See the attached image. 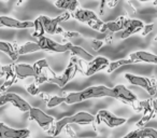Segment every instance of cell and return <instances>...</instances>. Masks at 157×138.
<instances>
[{
  "label": "cell",
  "mask_w": 157,
  "mask_h": 138,
  "mask_svg": "<svg viewBox=\"0 0 157 138\" xmlns=\"http://www.w3.org/2000/svg\"><path fill=\"white\" fill-rule=\"evenodd\" d=\"M137 1H140V2H145V1H150V0H137Z\"/></svg>",
  "instance_id": "obj_39"
},
{
  "label": "cell",
  "mask_w": 157,
  "mask_h": 138,
  "mask_svg": "<svg viewBox=\"0 0 157 138\" xmlns=\"http://www.w3.org/2000/svg\"><path fill=\"white\" fill-rule=\"evenodd\" d=\"M24 2H25V0H18L17 2H16V7H20V6H22Z\"/></svg>",
  "instance_id": "obj_38"
},
{
  "label": "cell",
  "mask_w": 157,
  "mask_h": 138,
  "mask_svg": "<svg viewBox=\"0 0 157 138\" xmlns=\"http://www.w3.org/2000/svg\"><path fill=\"white\" fill-rule=\"evenodd\" d=\"M133 64V61L130 58H122V59H117V61H110L109 66L107 67V73H112L113 71H115L116 69H118L120 67L125 65H131Z\"/></svg>",
  "instance_id": "obj_25"
},
{
  "label": "cell",
  "mask_w": 157,
  "mask_h": 138,
  "mask_svg": "<svg viewBox=\"0 0 157 138\" xmlns=\"http://www.w3.org/2000/svg\"><path fill=\"white\" fill-rule=\"evenodd\" d=\"M29 119L35 121L43 131H48L51 127V125L55 122V119L53 116L46 114L41 109L36 107H30L29 109Z\"/></svg>",
  "instance_id": "obj_7"
},
{
  "label": "cell",
  "mask_w": 157,
  "mask_h": 138,
  "mask_svg": "<svg viewBox=\"0 0 157 138\" xmlns=\"http://www.w3.org/2000/svg\"><path fill=\"white\" fill-rule=\"evenodd\" d=\"M30 135V131L27 128H12L0 122V138H26Z\"/></svg>",
  "instance_id": "obj_13"
},
{
  "label": "cell",
  "mask_w": 157,
  "mask_h": 138,
  "mask_svg": "<svg viewBox=\"0 0 157 138\" xmlns=\"http://www.w3.org/2000/svg\"><path fill=\"white\" fill-rule=\"evenodd\" d=\"M125 79L131 84V85L139 86V88L143 89L150 96H154L156 94V80L154 79H148L146 77H142V76L132 75V73H125Z\"/></svg>",
  "instance_id": "obj_4"
},
{
  "label": "cell",
  "mask_w": 157,
  "mask_h": 138,
  "mask_svg": "<svg viewBox=\"0 0 157 138\" xmlns=\"http://www.w3.org/2000/svg\"><path fill=\"white\" fill-rule=\"evenodd\" d=\"M5 1H9V0H5Z\"/></svg>",
  "instance_id": "obj_44"
},
{
  "label": "cell",
  "mask_w": 157,
  "mask_h": 138,
  "mask_svg": "<svg viewBox=\"0 0 157 138\" xmlns=\"http://www.w3.org/2000/svg\"><path fill=\"white\" fill-rule=\"evenodd\" d=\"M129 58L133 61V64L137 63H147L157 65V55L153 53L146 52V51H136L129 55Z\"/></svg>",
  "instance_id": "obj_15"
},
{
  "label": "cell",
  "mask_w": 157,
  "mask_h": 138,
  "mask_svg": "<svg viewBox=\"0 0 157 138\" xmlns=\"http://www.w3.org/2000/svg\"><path fill=\"white\" fill-rule=\"evenodd\" d=\"M121 0H110L108 1V8H115L120 3Z\"/></svg>",
  "instance_id": "obj_35"
},
{
  "label": "cell",
  "mask_w": 157,
  "mask_h": 138,
  "mask_svg": "<svg viewBox=\"0 0 157 138\" xmlns=\"http://www.w3.org/2000/svg\"><path fill=\"white\" fill-rule=\"evenodd\" d=\"M27 92H28L30 95H33V96H36V95H38L40 93L39 84H38L37 82H33V83L29 84V85L27 86Z\"/></svg>",
  "instance_id": "obj_30"
},
{
  "label": "cell",
  "mask_w": 157,
  "mask_h": 138,
  "mask_svg": "<svg viewBox=\"0 0 157 138\" xmlns=\"http://www.w3.org/2000/svg\"><path fill=\"white\" fill-rule=\"evenodd\" d=\"M126 18H127L126 15H121V16H118V18L116 21L105 22L101 34H105V33L114 34V33H118V31H122L123 29H124Z\"/></svg>",
  "instance_id": "obj_16"
},
{
  "label": "cell",
  "mask_w": 157,
  "mask_h": 138,
  "mask_svg": "<svg viewBox=\"0 0 157 138\" xmlns=\"http://www.w3.org/2000/svg\"><path fill=\"white\" fill-rule=\"evenodd\" d=\"M14 71H15L17 79L21 80L28 77H36L33 66L29 64H14Z\"/></svg>",
  "instance_id": "obj_18"
},
{
  "label": "cell",
  "mask_w": 157,
  "mask_h": 138,
  "mask_svg": "<svg viewBox=\"0 0 157 138\" xmlns=\"http://www.w3.org/2000/svg\"><path fill=\"white\" fill-rule=\"evenodd\" d=\"M1 76H5L6 80L0 85V94L6 93L8 89H10L17 80V77L14 71V64H10L7 66H1Z\"/></svg>",
  "instance_id": "obj_11"
},
{
  "label": "cell",
  "mask_w": 157,
  "mask_h": 138,
  "mask_svg": "<svg viewBox=\"0 0 157 138\" xmlns=\"http://www.w3.org/2000/svg\"><path fill=\"white\" fill-rule=\"evenodd\" d=\"M63 35V37L65 38V39H73V38H78L80 37V33H78V31H65L63 30V33L61 34Z\"/></svg>",
  "instance_id": "obj_31"
},
{
  "label": "cell",
  "mask_w": 157,
  "mask_h": 138,
  "mask_svg": "<svg viewBox=\"0 0 157 138\" xmlns=\"http://www.w3.org/2000/svg\"><path fill=\"white\" fill-rule=\"evenodd\" d=\"M108 7V1L107 0H100V2H99V14L100 15H103L105 13V10H107Z\"/></svg>",
  "instance_id": "obj_33"
},
{
  "label": "cell",
  "mask_w": 157,
  "mask_h": 138,
  "mask_svg": "<svg viewBox=\"0 0 157 138\" xmlns=\"http://www.w3.org/2000/svg\"><path fill=\"white\" fill-rule=\"evenodd\" d=\"M112 40H113V36H112V34L109 33V36H107L105 39V42H107L108 44H111L112 43Z\"/></svg>",
  "instance_id": "obj_37"
},
{
  "label": "cell",
  "mask_w": 157,
  "mask_h": 138,
  "mask_svg": "<svg viewBox=\"0 0 157 138\" xmlns=\"http://www.w3.org/2000/svg\"><path fill=\"white\" fill-rule=\"evenodd\" d=\"M154 29V24H147V25H144L143 28H142L141 33H142V37H146L147 35H150L151 33L153 31Z\"/></svg>",
  "instance_id": "obj_32"
},
{
  "label": "cell",
  "mask_w": 157,
  "mask_h": 138,
  "mask_svg": "<svg viewBox=\"0 0 157 138\" xmlns=\"http://www.w3.org/2000/svg\"><path fill=\"white\" fill-rule=\"evenodd\" d=\"M155 88H156V91H157V82H156V85H155Z\"/></svg>",
  "instance_id": "obj_43"
},
{
  "label": "cell",
  "mask_w": 157,
  "mask_h": 138,
  "mask_svg": "<svg viewBox=\"0 0 157 138\" xmlns=\"http://www.w3.org/2000/svg\"><path fill=\"white\" fill-rule=\"evenodd\" d=\"M90 45L93 50L98 51L105 45V41H102V40H100V39H92L90 41Z\"/></svg>",
  "instance_id": "obj_29"
},
{
  "label": "cell",
  "mask_w": 157,
  "mask_h": 138,
  "mask_svg": "<svg viewBox=\"0 0 157 138\" xmlns=\"http://www.w3.org/2000/svg\"><path fill=\"white\" fill-rule=\"evenodd\" d=\"M45 34V30H44V27L42 25V22L40 21L39 18H37L35 21H33V33L31 34L33 38H40L42 36H44Z\"/></svg>",
  "instance_id": "obj_26"
},
{
  "label": "cell",
  "mask_w": 157,
  "mask_h": 138,
  "mask_svg": "<svg viewBox=\"0 0 157 138\" xmlns=\"http://www.w3.org/2000/svg\"><path fill=\"white\" fill-rule=\"evenodd\" d=\"M95 120H96V116L90 114V112L78 111L75 114H73V116H65V118H61L60 120L54 122L46 132L53 136H58L67 125H88L94 123Z\"/></svg>",
  "instance_id": "obj_2"
},
{
  "label": "cell",
  "mask_w": 157,
  "mask_h": 138,
  "mask_svg": "<svg viewBox=\"0 0 157 138\" xmlns=\"http://www.w3.org/2000/svg\"><path fill=\"white\" fill-rule=\"evenodd\" d=\"M151 104H152V107H153V110H154L155 114H157V98L151 99Z\"/></svg>",
  "instance_id": "obj_36"
},
{
  "label": "cell",
  "mask_w": 157,
  "mask_h": 138,
  "mask_svg": "<svg viewBox=\"0 0 157 138\" xmlns=\"http://www.w3.org/2000/svg\"><path fill=\"white\" fill-rule=\"evenodd\" d=\"M113 91V98L118 99L127 105H132L138 101V97L136 94H133L129 89H127L124 84H117L114 88H112Z\"/></svg>",
  "instance_id": "obj_9"
},
{
  "label": "cell",
  "mask_w": 157,
  "mask_h": 138,
  "mask_svg": "<svg viewBox=\"0 0 157 138\" xmlns=\"http://www.w3.org/2000/svg\"><path fill=\"white\" fill-rule=\"evenodd\" d=\"M102 97H111L113 98V91L111 88L105 85H94L86 88L78 92H71L66 95L65 103L67 105H73V104L82 103L87 99L93 98H102Z\"/></svg>",
  "instance_id": "obj_1"
},
{
  "label": "cell",
  "mask_w": 157,
  "mask_h": 138,
  "mask_svg": "<svg viewBox=\"0 0 157 138\" xmlns=\"http://www.w3.org/2000/svg\"><path fill=\"white\" fill-rule=\"evenodd\" d=\"M38 44H39L41 51H46V52L51 53H56V54H60V53L68 52V45L67 42L66 43H59V42L54 41L51 38H48L45 36L38 38Z\"/></svg>",
  "instance_id": "obj_8"
},
{
  "label": "cell",
  "mask_w": 157,
  "mask_h": 138,
  "mask_svg": "<svg viewBox=\"0 0 157 138\" xmlns=\"http://www.w3.org/2000/svg\"><path fill=\"white\" fill-rule=\"evenodd\" d=\"M38 51H41L38 42H26V43L22 44L17 48L18 55H25V54H30V53H35Z\"/></svg>",
  "instance_id": "obj_24"
},
{
  "label": "cell",
  "mask_w": 157,
  "mask_h": 138,
  "mask_svg": "<svg viewBox=\"0 0 157 138\" xmlns=\"http://www.w3.org/2000/svg\"><path fill=\"white\" fill-rule=\"evenodd\" d=\"M127 138H157V131L152 127H139L126 135Z\"/></svg>",
  "instance_id": "obj_19"
},
{
  "label": "cell",
  "mask_w": 157,
  "mask_h": 138,
  "mask_svg": "<svg viewBox=\"0 0 157 138\" xmlns=\"http://www.w3.org/2000/svg\"><path fill=\"white\" fill-rule=\"evenodd\" d=\"M95 121L98 122V124L100 122H103L107 126L111 127V128L120 127V126H122V125L126 124V122H127V120L125 118H121V116H115V114H113L111 111L105 110V109L99 110Z\"/></svg>",
  "instance_id": "obj_6"
},
{
  "label": "cell",
  "mask_w": 157,
  "mask_h": 138,
  "mask_svg": "<svg viewBox=\"0 0 157 138\" xmlns=\"http://www.w3.org/2000/svg\"><path fill=\"white\" fill-rule=\"evenodd\" d=\"M66 101V96H58V95H53L50 96L48 99L46 101V107L48 108H55L57 106H59L60 104L65 103Z\"/></svg>",
  "instance_id": "obj_27"
},
{
  "label": "cell",
  "mask_w": 157,
  "mask_h": 138,
  "mask_svg": "<svg viewBox=\"0 0 157 138\" xmlns=\"http://www.w3.org/2000/svg\"><path fill=\"white\" fill-rule=\"evenodd\" d=\"M7 27V28L14 29H28L33 28V22L29 21H20L11 16L1 15L0 16V28Z\"/></svg>",
  "instance_id": "obj_10"
},
{
  "label": "cell",
  "mask_w": 157,
  "mask_h": 138,
  "mask_svg": "<svg viewBox=\"0 0 157 138\" xmlns=\"http://www.w3.org/2000/svg\"><path fill=\"white\" fill-rule=\"evenodd\" d=\"M73 18H75L76 21H78V22L86 23V24H87L88 22H90V21L99 18L98 16H97V14L95 13L94 11H92V10H88V9L75 10V11H74V14H73Z\"/></svg>",
  "instance_id": "obj_22"
},
{
  "label": "cell",
  "mask_w": 157,
  "mask_h": 138,
  "mask_svg": "<svg viewBox=\"0 0 157 138\" xmlns=\"http://www.w3.org/2000/svg\"><path fill=\"white\" fill-rule=\"evenodd\" d=\"M55 7L65 10V11L74 12L80 7V2H78V0H56Z\"/></svg>",
  "instance_id": "obj_23"
},
{
  "label": "cell",
  "mask_w": 157,
  "mask_h": 138,
  "mask_svg": "<svg viewBox=\"0 0 157 138\" xmlns=\"http://www.w3.org/2000/svg\"><path fill=\"white\" fill-rule=\"evenodd\" d=\"M7 104H9L8 103L7 95H6V93H1V94H0V107L7 105Z\"/></svg>",
  "instance_id": "obj_34"
},
{
  "label": "cell",
  "mask_w": 157,
  "mask_h": 138,
  "mask_svg": "<svg viewBox=\"0 0 157 138\" xmlns=\"http://www.w3.org/2000/svg\"><path fill=\"white\" fill-rule=\"evenodd\" d=\"M153 5H154V6H157V0H154V1H153Z\"/></svg>",
  "instance_id": "obj_40"
},
{
  "label": "cell",
  "mask_w": 157,
  "mask_h": 138,
  "mask_svg": "<svg viewBox=\"0 0 157 138\" xmlns=\"http://www.w3.org/2000/svg\"><path fill=\"white\" fill-rule=\"evenodd\" d=\"M6 95H7L8 103L11 104V105L14 106L15 108H17L20 111H22V112L29 111L31 106L29 105L24 98H22L20 95L15 94V93H8V92H6Z\"/></svg>",
  "instance_id": "obj_17"
},
{
  "label": "cell",
  "mask_w": 157,
  "mask_h": 138,
  "mask_svg": "<svg viewBox=\"0 0 157 138\" xmlns=\"http://www.w3.org/2000/svg\"><path fill=\"white\" fill-rule=\"evenodd\" d=\"M154 116H155L154 110H151V111H147V112H143V116H142V118L140 119L139 122L136 124V125H137V127L144 126V125H145L148 121L152 120V119L154 118Z\"/></svg>",
  "instance_id": "obj_28"
},
{
  "label": "cell",
  "mask_w": 157,
  "mask_h": 138,
  "mask_svg": "<svg viewBox=\"0 0 157 138\" xmlns=\"http://www.w3.org/2000/svg\"><path fill=\"white\" fill-rule=\"evenodd\" d=\"M154 41H157V35L155 36V38H154Z\"/></svg>",
  "instance_id": "obj_41"
},
{
  "label": "cell",
  "mask_w": 157,
  "mask_h": 138,
  "mask_svg": "<svg viewBox=\"0 0 157 138\" xmlns=\"http://www.w3.org/2000/svg\"><path fill=\"white\" fill-rule=\"evenodd\" d=\"M0 77H1V65H0Z\"/></svg>",
  "instance_id": "obj_42"
},
{
  "label": "cell",
  "mask_w": 157,
  "mask_h": 138,
  "mask_svg": "<svg viewBox=\"0 0 157 138\" xmlns=\"http://www.w3.org/2000/svg\"><path fill=\"white\" fill-rule=\"evenodd\" d=\"M67 45H68V52H70L75 57H78V58L83 59V61H90L94 58V55L90 54V52H87V51L84 48H82V46L74 45V44L70 43V42H67Z\"/></svg>",
  "instance_id": "obj_20"
},
{
  "label": "cell",
  "mask_w": 157,
  "mask_h": 138,
  "mask_svg": "<svg viewBox=\"0 0 157 138\" xmlns=\"http://www.w3.org/2000/svg\"><path fill=\"white\" fill-rule=\"evenodd\" d=\"M78 61H76L75 56L72 55V57L70 58L69 64L67 65V67H66V69L63 70V73H61L60 76H54L53 78L48 77V82L54 83L55 85H57L59 89H63L73 79L75 73H78Z\"/></svg>",
  "instance_id": "obj_3"
},
{
  "label": "cell",
  "mask_w": 157,
  "mask_h": 138,
  "mask_svg": "<svg viewBox=\"0 0 157 138\" xmlns=\"http://www.w3.org/2000/svg\"><path fill=\"white\" fill-rule=\"evenodd\" d=\"M17 48L18 45L14 42H7V41H0V52H3L5 54H7L10 58L13 61H16L18 58V53H17Z\"/></svg>",
  "instance_id": "obj_21"
},
{
  "label": "cell",
  "mask_w": 157,
  "mask_h": 138,
  "mask_svg": "<svg viewBox=\"0 0 157 138\" xmlns=\"http://www.w3.org/2000/svg\"><path fill=\"white\" fill-rule=\"evenodd\" d=\"M144 24L142 21L136 20V18H130L127 16L126 21H125V26L123 29V33L121 35L122 39H127L131 35H135L137 33H140L143 28Z\"/></svg>",
  "instance_id": "obj_14"
},
{
  "label": "cell",
  "mask_w": 157,
  "mask_h": 138,
  "mask_svg": "<svg viewBox=\"0 0 157 138\" xmlns=\"http://www.w3.org/2000/svg\"><path fill=\"white\" fill-rule=\"evenodd\" d=\"M110 61L105 56H97L94 57L90 61H88L87 66L85 69V76L87 77H92L95 73H99L102 69L107 68L109 66Z\"/></svg>",
  "instance_id": "obj_12"
},
{
  "label": "cell",
  "mask_w": 157,
  "mask_h": 138,
  "mask_svg": "<svg viewBox=\"0 0 157 138\" xmlns=\"http://www.w3.org/2000/svg\"><path fill=\"white\" fill-rule=\"evenodd\" d=\"M40 21L42 22V25L44 27V30L48 35H55L56 34V29L59 26L61 22H66L71 18V13L69 11H63V13L59 14L58 16L54 18H51L46 15H40L38 16Z\"/></svg>",
  "instance_id": "obj_5"
}]
</instances>
